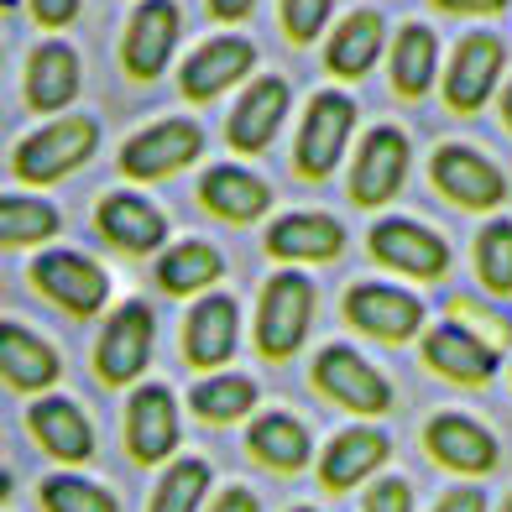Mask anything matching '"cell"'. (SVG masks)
Returning <instances> with one entry per match:
<instances>
[{"label": "cell", "instance_id": "6da1fadb", "mask_svg": "<svg viewBox=\"0 0 512 512\" xmlns=\"http://www.w3.org/2000/svg\"><path fill=\"white\" fill-rule=\"evenodd\" d=\"M319 288L304 267H277L262 293H256V319H251V345L267 366H288L314 330Z\"/></svg>", "mask_w": 512, "mask_h": 512}, {"label": "cell", "instance_id": "7a4b0ae2", "mask_svg": "<svg viewBox=\"0 0 512 512\" xmlns=\"http://www.w3.org/2000/svg\"><path fill=\"white\" fill-rule=\"evenodd\" d=\"M356 121H361V110H356L351 95H340V89L309 95L304 121H298V131H293V173L304 183H324L345 162V152H351Z\"/></svg>", "mask_w": 512, "mask_h": 512}, {"label": "cell", "instance_id": "3957f363", "mask_svg": "<svg viewBox=\"0 0 512 512\" xmlns=\"http://www.w3.org/2000/svg\"><path fill=\"white\" fill-rule=\"evenodd\" d=\"M366 256L377 267H387L392 277H408V283H445L455 251L439 236L434 225L408 220V215H382L366 230Z\"/></svg>", "mask_w": 512, "mask_h": 512}, {"label": "cell", "instance_id": "277c9868", "mask_svg": "<svg viewBox=\"0 0 512 512\" xmlns=\"http://www.w3.org/2000/svg\"><path fill=\"white\" fill-rule=\"evenodd\" d=\"M309 382L330 408L361 418V424H377V418L392 413V382L361 351H351V345H340V340L324 345V351L314 356Z\"/></svg>", "mask_w": 512, "mask_h": 512}, {"label": "cell", "instance_id": "5b68a950", "mask_svg": "<svg viewBox=\"0 0 512 512\" xmlns=\"http://www.w3.org/2000/svg\"><path fill=\"white\" fill-rule=\"evenodd\" d=\"M100 147V121H89V115H53L48 126H37L32 136H21V147L11 157V168L21 183H32V189H48V183L79 173L89 157Z\"/></svg>", "mask_w": 512, "mask_h": 512}, {"label": "cell", "instance_id": "8992f818", "mask_svg": "<svg viewBox=\"0 0 512 512\" xmlns=\"http://www.w3.org/2000/svg\"><path fill=\"white\" fill-rule=\"evenodd\" d=\"M429 183L434 194L455 204L460 215H486L492 220L497 209L507 204V173L497 168L481 147H465V142H439L429 157Z\"/></svg>", "mask_w": 512, "mask_h": 512}, {"label": "cell", "instance_id": "52a82bcc", "mask_svg": "<svg viewBox=\"0 0 512 512\" xmlns=\"http://www.w3.org/2000/svg\"><path fill=\"white\" fill-rule=\"evenodd\" d=\"M340 314L356 335L377 345H408L429 330V304L398 283H351L340 298Z\"/></svg>", "mask_w": 512, "mask_h": 512}, {"label": "cell", "instance_id": "ba28073f", "mask_svg": "<svg viewBox=\"0 0 512 512\" xmlns=\"http://www.w3.org/2000/svg\"><path fill=\"white\" fill-rule=\"evenodd\" d=\"M32 288L48 298V304H58L63 314L74 319H100L105 304H110V272L95 262V256L84 251H68V246H48L32 256Z\"/></svg>", "mask_w": 512, "mask_h": 512}, {"label": "cell", "instance_id": "9c48e42d", "mask_svg": "<svg viewBox=\"0 0 512 512\" xmlns=\"http://www.w3.org/2000/svg\"><path fill=\"white\" fill-rule=\"evenodd\" d=\"M408 162H413V147L398 126H371L356 152H351V173H345V194L361 209H387L392 199L403 194L408 183Z\"/></svg>", "mask_w": 512, "mask_h": 512}, {"label": "cell", "instance_id": "30bf717a", "mask_svg": "<svg viewBox=\"0 0 512 512\" xmlns=\"http://www.w3.org/2000/svg\"><path fill=\"white\" fill-rule=\"evenodd\" d=\"M502 68H507V42L497 32L460 37L445 74H439V95H445L450 115H481L486 100L502 89Z\"/></svg>", "mask_w": 512, "mask_h": 512}, {"label": "cell", "instance_id": "8fae6325", "mask_svg": "<svg viewBox=\"0 0 512 512\" xmlns=\"http://www.w3.org/2000/svg\"><path fill=\"white\" fill-rule=\"evenodd\" d=\"M204 152V126L189 115H168V121H152L136 136H126L121 147V173L131 183H162L183 168H194Z\"/></svg>", "mask_w": 512, "mask_h": 512}, {"label": "cell", "instance_id": "7c38bea8", "mask_svg": "<svg viewBox=\"0 0 512 512\" xmlns=\"http://www.w3.org/2000/svg\"><path fill=\"white\" fill-rule=\"evenodd\" d=\"M157 345V314L142 298H126L121 309L105 319V330L95 340V377L105 387H136V377L147 371Z\"/></svg>", "mask_w": 512, "mask_h": 512}, {"label": "cell", "instance_id": "4fadbf2b", "mask_svg": "<svg viewBox=\"0 0 512 512\" xmlns=\"http://www.w3.org/2000/svg\"><path fill=\"white\" fill-rule=\"evenodd\" d=\"M392 460V439L387 429L377 424H345L330 445H324L314 455V476L330 497H345V492H361V486H371Z\"/></svg>", "mask_w": 512, "mask_h": 512}, {"label": "cell", "instance_id": "5bb4252c", "mask_svg": "<svg viewBox=\"0 0 512 512\" xmlns=\"http://www.w3.org/2000/svg\"><path fill=\"white\" fill-rule=\"evenodd\" d=\"M424 455L439 465V471H450L460 481H481L502 465L497 434L471 413H434L424 424Z\"/></svg>", "mask_w": 512, "mask_h": 512}, {"label": "cell", "instance_id": "9a60e30c", "mask_svg": "<svg viewBox=\"0 0 512 512\" xmlns=\"http://www.w3.org/2000/svg\"><path fill=\"white\" fill-rule=\"evenodd\" d=\"M262 251L277 267H330L345 256V225L324 209H288L267 225Z\"/></svg>", "mask_w": 512, "mask_h": 512}, {"label": "cell", "instance_id": "2e32d148", "mask_svg": "<svg viewBox=\"0 0 512 512\" xmlns=\"http://www.w3.org/2000/svg\"><path fill=\"white\" fill-rule=\"evenodd\" d=\"M183 445L178 398L162 382H136L126 398V455L136 465H168Z\"/></svg>", "mask_w": 512, "mask_h": 512}, {"label": "cell", "instance_id": "e0dca14e", "mask_svg": "<svg viewBox=\"0 0 512 512\" xmlns=\"http://www.w3.org/2000/svg\"><path fill=\"white\" fill-rule=\"evenodd\" d=\"M251 68H256L251 37H236V32L209 37V42H199V48L183 58V68H178V95L189 100V105H209V100H220L225 89L246 84Z\"/></svg>", "mask_w": 512, "mask_h": 512}, {"label": "cell", "instance_id": "ac0fdd59", "mask_svg": "<svg viewBox=\"0 0 512 512\" xmlns=\"http://www.w3.org/2000/svg\"><path fill=\"white\" fill-rule=\"evenodd\" d=\"M241 345V304L230 293H204L183 314V366L204 371H225V361L236 356Z\"/></svg>", "mask_w": 512, "mask_h": 512}, {"label": "cell", "instance_id": "d6986e66", "mask_svg": "<svg viewBox=\"0 0 512 512\" xmlns=\"http://www.w3.org/2000/svg\"><path fill=\"white\" fill-rule=\"evenodd\" d=\"M288 110H293V89H288V79H277V74L251 79V84L241 89L236 110L225 115V142H230V152L262 157V152L277 142V131H283Z\"/></svg>", "mask_w": 512, "mask_h": 512}, {"label": "cell", "instance_id": "ffe728a7", "mask_svg": "<svg viewBox=\"0 0 512 512\" xmlns=\"http://www.w3.org/2000/svg\"><path fill=\"white\" fill-rule=\"evenodd\" d=\"M178 32H183V11L178 0H142L126 21V42H121V63L136 84H152L168 74L173 48H178Z\"/></svg>", "mask_w": 512, "mask_h": 512}, {"label": "cell", "instance_id": "44dd1931", "mask_svg": "<svg viewBox=\"0 0 512 512\" xmlns=\"http://www.w3.org/2000/svg\"><path fill=\"white\" fill-rule=\"evenodd\" d=\"M199 209L220 225H256L262 215H272V183L262 173H251L246 162H215L199 178Z\"/></svg>", "mask_w": 512, "mask_h": 512}, {"label": "cell", "instance_id": "7402d4cb", "mask_svg": "<svg viewBox=\"0 0 512 512\" xmlns=\"http://www.w3.org/2000/svg\"><path fill=\"white\" fill-rule=\"evenodd\" d=\"M418 361L450 387H492L497 371H502L497 351H486L481 340H471L465 330H455V324H445V319L418 335Z\"/></svg>", "mask_w": 512, "mask_h": 512}, {"label": "cell", "instance_id": "603a6c76", "mask_svg": "<svg viewBox=\"0 0 512 512\" xmlns=\"http://www.w3.org/2000/svg\"><path fill=\"white\" fill-rule=\"evenodd\" d=\"M246 455L251 465H262L272 476H298L314 465V434L298 413L262 408L246 418Z\"/></svg>", "mask_w": 512, "mask_h": 512}, {"label": "cell", "instance_id": "cb8c5ba5", "mask_svg": "<svg viewBox=\"0 0 512 512\" xmlns=\"http://www.w3.org/2000/svg\"><path fill=\"white\" fill-rule=\"evenodd\" d=\"M95 225H100V236L126 256H157L168 246V215H162L147 194H131V189L105 194L100 209H95Z\"/></svg>", "mask_w": 512, "mask_h": 512}, {"label": "cell", "instance_id": "d4e9b609", "mask_svg": "<svg viewBox=\"0 0 512 512\" xmlns=\"http://www.w3.org/2000/svg\"><path fill=\"white\" fill-rule=\"evenodd\" d=\"M27 429L42 450L63 465H84L95 455V424L74 398H58V392H42V398L27 408Z\"/></svg>", "mask_w": 512, "mask_h": 512}, {"label": "cell", "instance_id": "484cf974", "mask_svg": "<svg viewBox=\"0 0 512 512\" xmlns=\"http://www.w3.org/2000/svg\"><path fill=\"white\" fill-rule=\"evenodd\" d=\"M58 377H63V361H58L53 345L42 335H32L27 324L0 319V382L42 398V392L58 387Z\"/></svg>", "mask_w": 512, "mask_h": 512}, {"label": "cell", "instance_id": "4316f807", "mask_svg": "<svg viewBox=\"0 0 512 512\" xmlns=\"http://www.w3.org/2000/svg\"><path fill=\"white\" fill-rule=\"evenodd\" d=\"M382 48H387L382 11H366V6L361 11H345V21L330 32V42H324V68H330L335 79L356 84V79H366L371 68H377Z\"/></svg>", "mask_w": 512, "mask_h": 512}, {"label": "cell", "instance_id": "83f0119b", "mask_svg": "<svg viewBox=\"0 0 512 512\" xmlns=\"http://www.w3.org/2000/svg\"><path fill=\"white\" fill-rule=\"evenodd\" d=\"M189 408L199 424L209 429H230V424H246V418L262 408V392L246 371H204V377L189 387Z\"/></svg>", "mask_w": 512, "mask_h": 512}, {"label": "cell", "instance_id": "f1b7e54d", "mask_svg": "<svg viewBox=\"0 0 512 512\" xmlns=\"http://www.w3.org/2000/svg\"><path fill=\"white\" fill-rule=\"evenodd\" d=\"M225 277V256L209 241H178L157 251V288L168 298H204Z\"/></svg>", "mask_w": 512, "mask_h": 512}, {"label": "cell", "instance_id": "f546056e", "mask_svg": "<svg viewBox=\"0 0 512 512\" xmlns=\"http://www.w3.org/2000/svg\"><path fill=\"white\" fill-rule=\"evenodd\" d=\"M84 84V68H79V53L68 42H42V48L27 58V105L53 115V110H68Z\"/></svg>", "mask_w": 512, "mask_h": 512}, {"label": "cell", "instance_id": "4dcf8cb0", "mask_svg": "<svg viewBox=\"0 0 512 512\" xmlns=\"http://www.w3.org/2000/svg\"><path fill=\"white\" fill-rule=\"evenodd\" d=\"M387 79L403 100H424L434 79H439V37L424 21H408V27L392 37V53H387Z\"/></svg>", "mask_w": 512, "mask_h": 512}, {"label": "cell", "instance_id": "1f68e13d", "mask_svg": "<svg viewBox=\"0 0 512 512\" xmlns=\"http://www.w3.org/2000/svg\"><path fill=\"white\" fill-rule=\"evenodd\" d=\"M215 497V471L199 455H173L162 465V476L152 486L147 512H204V502Z\"/></svg>", "mask_w": 512, "mask_h": 512}, {"label": "cell", "instance_id": "d6a6232c", "mask_svg": "<svg viewBox=\"0 0 512 512\" xmlns=\"http://www.w3.org/2000/svg\"><path fill=\"white\" fill-rule=\"evenodd\" d=\"M58 204L37 194H0V251L11 246H48L58 236Z\"/></svg>", "mask_w": 512, "mask_h": 512}, {"label": "cell", "instance_id": "836d02e7", "mask_svg": "<svg viewBox=\"0 0 512 512\" xmlns=\"http://www.w3.org/2000/svg\"><path fill=\"white\" fill-rule=\"evenodd\" d=\"M439 319L455 324V330H465L471 340H481L486 351H497L507 356L512 351V314L497 309V298H476V293H450L445 298V309H439Z\"/></svg>", "mask_w": 512, "mask_h": 512}, {"label": "cell", "instance_id": "e575fe53", "mask_svg": "<svg viewBox=\"0 0 512 512\" xmlns=\"http://www.w3.org/2000/svg\"><path fill=\"white\" fill-rule=\"evenodd\" d=\"M471 267H476L481 293L497 298V304H507V298H512V220L507 215H492L476 230Z\"/></svg>", "mask_w": 512, "mask_h": 512}, {"label": "cell", "instance_id": "d590c367", "mask_svg": "<svg viewBox=\"0 0 512 512\" xmlns=\"http://www.w3.org/2000/svg\"><path fill=\"white\" fill-rule=\"evenodd\" d=\"M42 512H121V502H115V492H105L100 481L58 471V476L42 481Z\"/></svg>", "mask_w": 512, "mask_h": 512}, {"label": "cell", "instance_id": "8d00e7d4", "mask_svg": "<svg viewBox=\"0 0 512 512\" xmlns=\"http://www.w3.org/2000/svg\"><path fill=\"white\" fill-rule=\"evenodd\" d=\"M330 16H335V0H283V32L293 48L319 42L324 27H330Z\"/></svg>", "mask_w": 512, "mask_h": 512}, {"label": "cell", "instance_id": "74e56055", "mask_svg": "<svg viewBox=\"0 0 512 512\" xmlns=\"http://www.w3.org/2000/svg\"><path fill=\"white\" fill-rule=\"evenodd\" d=\"M361 512H418V497H413V481L403 476H377L361 497Z\"/></svg>", "mask_w": 512, "mask_h": 512}, {"label": "cell", "instance_id": "f35d334b", "mask_svg": "<svg viewBox=\"0 0 512 512\" xmlns=\"http://www.w3.org/2000/svg\"><path fill=\"white\" fill-rule=\"evenodd\" d=\"M204 512H262V497H256L251 486L230 481V486H220V492L204 502Z\"/></svg>", "mask_w": 512, "mask_h": 512}, {"label": "cell", "instance_id": "ab89813d", "mask_svg": "<svg viewBox=\"0 0 512 512\" xmlns=\"http://www.w3.org/2000/svg\"><path fill=\"white\" fill-rule=\"evenodd\" d=\"M429 512H492V507H486V492H481V486L465 481V486H450V492L439 497Z\"/></svg>", "mask_w": 512, "mask_h": 512}, {"label": "cell", "instance_id": "60d3db41", "mask_svg": "<svg viewBox=\"0 0 512 512\" xmlns=\"http://www.w3.org/2000/svg\"><path fill=\"white\" fill-rule=\"evenodd\" d=\"M32 16L42 27H68L79 16V0H32Z\"/></svg>", "mask_w": 512, "mask_h": 512}, {"label": "cell", "instance_id": "b9f144b4", "mask_svg": "<svg viewBox=\"0 0 512 512\" xmlns=\"http://www.w3.org/2000/svg\"><path fill=\"white\" fill-rule=\"evenodd\" d=\"M429 6L445 16H497L507 11V0H429Z\"/></svg>", "mask_w": 512, "mask_h": 512}, {"label": "cell", "instance_id": "7bdbcfd3", "mask_svg": "<svg viewBox=\"0 0 512 512\" xmlns=\"http://www.w3.org/2000/svg\"><path fill=\"white\" fill-rule=\"evenodd\" d=\"M251 11H256V0H209V16L225 21V27H230V21H246Z\"/></svg>", "mask_w": 512, "mask_h": 512}, {"label": "cell", "instance_id": "ee69618b", "mask_svg": "<svg viewBox=\"0 0 512 512\" xmlns=\"http://www.w3.org/2000/svg\"><path fill=\"white\" fill-rule=\"evenodd\" d=\"M497 105H502V126H507V136H512V84L497 89Z\"/></svg>", "mask_w": 512, "mask_h": 512}, {"label": "cell", "instance_id": "f6af8a7d", "mask_svg": "<svg viewBox=\"0 0 512 512\" xmlns=\"http://www.w3.org/2000/svg\"><path fill=\"white\" fill-rule=\"evenodd\" d=\"M11 502V471H0V507Z\"/></svg>", "mask_w": 512, "mask_h": 512}, {"label": "cell", "instance_id": "bcb514c9", "mask_svg": "<svg viewBox=\"0 0 512 512\" xmlns=\"http://www.w3.org/2000/svg\"><path fill=\"white\" fill-rule=\"evenodd\" d=\"M497 512H512V492H507V497H502V502H497Z\"/></svg>", "mask_w": 512, "mask_h": 512}, {"label": "cell", "instance_id": "7dc6e473", "mask_svg": "<svg viewBox=\"0 0 512 512\" xmlns=\"http://www.w3.org/2000/svg\"><path fill=\"white\" fill-rule=\"evenodd\" d=\"M288 512H319V507H309V502H298V507H288Z\"/></svg>", "mask_w": 512, "mask_h": 512}]
</instances>
